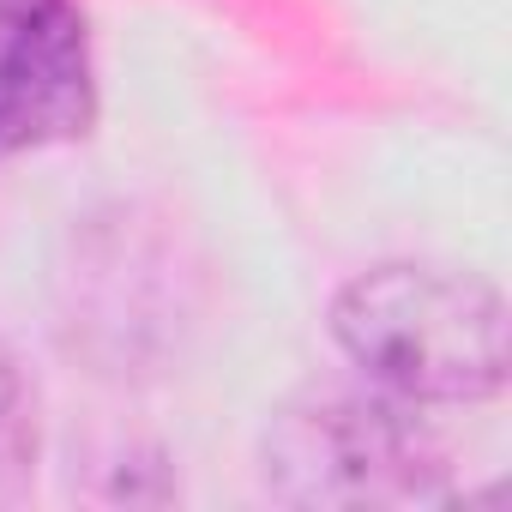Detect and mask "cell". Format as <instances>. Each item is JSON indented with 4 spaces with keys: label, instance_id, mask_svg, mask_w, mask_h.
<instances>
[{
    "label": "cell",
    "instance_id": "277c9868",
    "mask_svg": "<svg viewBox=\"0 0 512 512\" xmlns=\"http://www.w3.org/2000/svg\"><path fill=\"white\" fill-rule=\"evenodd\" d=\"M37 464V380L0 344V488Z\"/></svg>",
    "mask_w": 512,
    "mask_h": 512
},
{
    "label": "cell",
    "instance_id": "3957f363",
    "mask_svg": "<svg viewBox=\"0 0 512 512\" xmlns=\"http://www.w3.org/2000/svg\"><path fill=\"white\" fill-rule=\"evenodd\" d=\"M97 121L91 31L73 0H0V157L85 139Z\"/></svg>",
    "mask_w": 512,
    "mask_h": 512
},
{
    "label": "cell",
    "instance_id": "6da1fadb",
    "mask_svg": "<svg viewBox=\"0 0 512 512\" xmlns=\"http://www.w3.org/2000/svg\"><path fill=\"white\" fill-rule=\"evenodd\" d=\"M332 332L404 404H476L506 386V308L470 272L374 266L338 290Z\"/></svg>",
    "mask_w": 512,
    "mask_h": 512
},
{
    "label": "cell",
    "instance_id": "7a4b0ae2",
    "mask_svg": "<svg viewBox=\"0 0 512 512\" xmlns=\"http://www.w3.org/2000/svg\"><path fill=\"white\" fill-rule=\"evenodd\" d=\"M266 488L290 506H416L446 494V452L404 398L326 386L272 416Z\"/></svg>",
    "mask_w": 512,
    "mask_h": 512
}]
</instances>
